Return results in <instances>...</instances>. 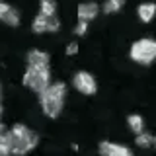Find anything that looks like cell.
I'll return each instance as SVG.
<instances>
[{"label":"cell","mask_w":156,"mask_h":156,"mask_svg":"<svg viewBox=\"0 0 156 156\" xmlns=\"http://www.w3.org/2000/svg\"><path fill=\"white\" fill-rule=\"evenodd\" d=\"M123 6H125V0H105L101 10H104V14H115Z\"/></svg>","instance_id":"5bb4252c"},{"label":"cell","mask_w":156,"mask_h":156,"mask_svg":"<svg viewBox=\"0 0 156 156\" xmlns=\"http://www.w3.org/2000/svg\"><path fill=\"white\" fill-rule=\"evenodd\" d=\"M72 86L76 88L80 94L84 96H94L96 90H98V84H96V78L86 70H80L72 76Z\"/></svg>","instance_id":"5b68a950"},{"label":"cell","mask_w":156,"mask_h":156,"mask_svg":"<svg viewBox=\"0 0 156 156\" xmlns=\"http://www.w3.org/2000/svg\"><path fill=\"white\" fill-rule=\"evenodd\" d=\"M23 86L35 94H41L51 86V70L49 66H27L23 72Z\"/></svg>","instance_id":"3957f363"},{"label":"cell","mask_w":156,"mask_h":156,"mask_svg":"<svg viewBox=\"0 0 156 156\" xmlns=\"http://www.w3.org/2000/svg\"><path fill=\"white\" fill-rule=\"evenodd\" d=\"M98 12H100V6H98L96 2H82V4H78V10H76L78 22H86V23L92 22V20H96Z\"/></svg>","instance_id":"ba28073f"},{"label":"cell","mask_w":156,"mask_h":156,"mask_svg":"<svg viewBox=\"0 0 156 156\" xmlns=\"http://www.w3.org/2000/svg\"><path fill=\"white\" fill-rule=\"evenodd\" d=\"M154 144H156V136H154Z\"/></svg>","instance_id":"7402d4cb"},{"label":"cell","mask_w":156,"mask_h":156,"mask_svg":"<svg viewBox=\"0 0 156 156\" xmlns=\"http://www.w3.org/2000/svg\"><path fill=\"white\" fill-rule=\"evenodd\" d=\"M131 58L139 65H150V62L156 58V41L154 39H139L131 45Z\"/></svg>","instance_id":"277c9868"},{"label":"cell","mask_w":156,"mask_h":156,"mask_svg":"<svg viewBox=\"0 0 156 156\" xmlns=\"http://www.w3.org/2000/svg\"><path fill=\"white\" fill-rule=\"evenodd\" d=\"M4 131V123H2V119H0V133Z\"/></svg>","instance_id":"ffe728a7"},{"label":"cell","mask_w":156,"mask_h":156,"mask_svg":"<svg viewBox=\"0 0 156 156\" xmlns=\"http://www.w3.org/2000/svg\"><path fill=\"white\" fill-rule=\"evenodd\" d=\"M33 31L35 33H55L61 27V22H58L57 16H43V14H37L35 20L31 23Z\"/></svg>","instance_id":"8992f818"},{"label":"cell","mask_w":156,"mask_h":156,"mask_svg":"<svg viewBox=\"0 0 156 156\" xmlns=\"http://www.w3.org/2000/svg\"><path fill=\"white\" fill-rule=\"evenodd\" d=\"M10 135H12V156H23L31 152L39 143L37 133L23 123H16L10 129Z\"/></svg>","instance_id":"7a4b0ae2"},{"label":"cell","mask_w":156,"mask_h":156,"mask_svg":"<svg viewBox=\"0 0 156 156\" xmlns=\"http://www.w3.org/2000/svg\"><path fill=\"white\" fill-rule=\"evenodd\" d=\"M0 104H2V84H0Z\"/></svg>","instance_id":"44dd1931"},{"label":"cell","mask_w":156,"mask_h":156,"mask_svg":"<svg viewBox=\"0 0 156 156\" xmlns=\"http://www.w3.org/2000/svg\"><path fill=\"white\" fill-rule=\"evenodd\" d=\"M27 66H49V55L43 51H33L27 53Z\"/></svg>","instance_id":"9c48e42d"},{"label":"cell","mask_w":156,"mask_h":156,"mask_svg":"<svg viewBox=\"0 0 156 156\" xmlns=\"http://www.w3.org/2000/svg\"><path fill=\"white\" fill-rule=\"evenodd\" d=\"M136 14H139V20L144 23H148L150 20L156 16V4L152 2H146V4H140L139 8H136Z\"/></svg>","instance_id":"30bf717a"},{"label":"cell","mask_w":156,"mask_h":156,"mask_svg":"<svg viewBox=\"0 0 156 156\" xmlns=\"http://www.w3.org/2000/svg\"><path fill=\"white\" fill-rule=\"evenodd\" d=\"M12 154V135L10 131L0 133V156H10Z\"/></svg>","instance_id":"8fae6325"},{"label":"cell","mask_w":156,"mask_h":156,"mask_svg":"<svg viewBox=\"0 0 156 156\" xmlns=\"http://www.w3.org/2000/svg\"><path fill=\"white\" fill-rule=\"evenodd\" d=\"M86 29H88V23L86 22H78L76 27H74V33H76V35H84Z\"/></svg>","instance_id":"ac0fdd59"},{"label":"cell","mask_w":156,"mask_h":156,"mask_svg":"<svg viewBox=\"0 0 156 156\" xmlns=\"http://www.w3.org/2000/svg\"><path fill=\"white\" fill-rule=\"evenodd\" d=\"M135 143H136V146H140V148H146V146H150L154 143V136L148 135V133H140V135H136Z\"/></svg>","instance_id":"2e32d148"},{"label":"cell","mask_w":156,"mask_h":156,"mask_svg":"<svg viewBox=\"0 0 156 156\" xmlns=\"http://www.w3.org/2000/svg\"><path fill=\"white\" fill-rule=\"evenodd\" d=\"M4 23H8V26H12V27H16V26H20V12L16 8H10V12L6 14V18L2 20Z\"/></svg>","instance_id":"9a60e30c"},{"label":"cell","mask_w":156,"mask_h":156,"mask_svg":"<svg viewBox=\"0 0 156 156\" xmlns=\"http://www.w3.org/2000/svg\"><path fill=\"white\" fill-rule=\"evenodd\" d=\"M39 14H43V16H57V2L55 0H41L39 2Z\"/></svg>","instance_id":"4fadbf2b"},{"label":"cell","mask_w":156,"mask_h":156,"mask_svg":"<svg viewBox=\"0 0 156 156\" xmlns=\"http://www.w3.org/2000/svg\"><path fill=\"white\" fill-rule=\"evenodd\" d=\"M10 8H12V6H10L8 2H4V0H0V22H2V20L6 18V14L10 12Z\"/></svg>","instance_id":"e0dca14e"},{"label":"cell","mask_w":156,"mask_h":156,"mask_svg":"<svg viewBox=\"0 0 156 156\" xmlns=\"http://www.w3.org/2000/svg\"><path fill=\"white\" fill-rule=\"evenodd\" d=\"M98 148H100L101 156H133L131 148H127L123 144H117V143H109V140H101Z\"/></svg>","instance_id":"52a82bcc"},{"label":"cell","mask_w":156,"mask_h":156,"mask_svg":"<svg viewBox=\"0 0 156 156\" xmlns=\"http://www.w3.org/2000/svg\"><path fill=\"white\" fill-rule=\"evenodd\" d=\"M65 96H66V86L65 82H53L47 90L39 94V104H41L43 113L51 119L61 115L62 107H65Z\"/></svg>","instance_id":"6da1fadb"},{"label":"cell","mask_w":156,"mask_h":156,"mask_svg":"<svg viewBox=\"0 0 156 156\" xmlns=\"http://www.w3.org/2000/svg\"><path fill=\"white\" fill-rule=\"evenodd\" d=\"M127 123H129V129L133 131V133H136V135L144 133V119L140 115H136V113L129 115L127 117Z\"/></svg>","instance_id":"7c38bea8"},{"label":"cell","mask_w":156,"mask_h":156,"mask_svg":"<svg viewBox=\"0 0 156 156\" xmlns=\"http://www.w3.org/2000/svg\"><path fill=\"white\" fill-rule=\"evenodd\" d=\"M76 53H78V45H76V43H68L66 55H76Z\"/></svg>","instance_id":"d6986e66"}]
</instances>
